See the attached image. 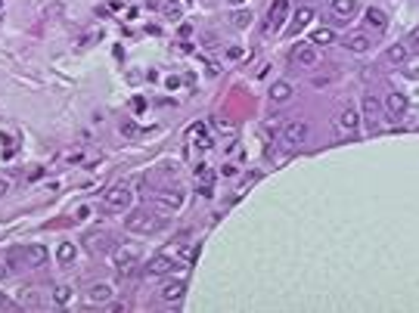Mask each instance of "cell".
Masks as SVG:
<instances>
[{
    "instance_id": "277c9868",
    "label": "cell",
    "mask_w": 419,
    "mask_h": 313,
    "mask_svg": "<svg viewBox=\"0 0 419 313\" xmlns=\"http://www.w3.org/2000/svg\"><path fill=\"white\" fill-rule=\"evenodd\" d=\"M360 131V112L354 106H341L338 115H335V134L338 140H354Z\"/></svg>"
},
{
    "instance_id": "7a4b0ae2",
    "label": "cell",
    "mask_w": 419,
    "mask_h": 313,
    "mask_svg": "<svg viewBox=\"0 0 419 313\" xmlns=\"http://www.w3.org/2000/svg\"><path fill=\"white\" fill-rule=\"evenodd\" d=\"M47 257H50V251H47L44 245H37V242L7 251V264H13V267H28V270H34V267H44V264H47Z\"/></svg>"
},
{
    "instance_id": "d4e9b609",
    "label": "cell",
    "mask_w": 419,
    "mask_h": 313,
    "mask_svg": "<svg viewBox=\"0 0 419 313\" xmlns=\"http://www.w3.org/2000/svg\"><path fill=\"white\" fill-rule=\"evenodd\" d=\"M53 298H56V304H68V301H71V289H68V285H56V289H53Z\"/></svg>"
},
{
    "instance_id": "836d02e7",
    "label": "cell",
    "mask_w": 419,
    "mask_h": 313,
    "mask_svg": "<svg viewBox=\"0 0 419 313\" xmlns=\"http://www.w3.org/2000/svg\"><path fill=\"white\" fill-rule=\"evenodd\" d=\"M165 84H168V90H174V87H180V77H168Z\"/></svg>"
},
{
    "instance_id": "4fadbf2b",
    "label": "cell",
    "mask_w": 419,
    "mask_h": 313,
    "mask_svg": "<svg viewBox=\"0 0 419 313\" xmlns=\"http://www.w3.org/2000/svg\"><path fill=\"white\" fill-rule=\"evenodd\" d=\"M363 25H366L369 31H376V34H382V31L388 28V16H385L382 10H376V7H369V10L363 13Z\"/></svg>"
},
{
    "instance_id": "83f0119b",
    "label": "cell",
    "mask_w": 419,
    "mask_h": 313,
    "mask_svg": "<svg viewBox=\"0 0 419 313\" xmlns=\"http://www.w3.org/2000/svg\"><path fill=\"white\" fill-rule=\"evenodd\" d=\"M180 257H183V260H193V257H196V242L183 245V248H180Z\"/></svg>"
},
{
    "instance_id": "2e32d148",
    "label": "cell",
    "mask_w": 419,
    "mask_h": 313,
    "mask_svg": "<svg viewBox=\"0 0 419 313\" xmlns=\"http://www.w3.org/2000/svg\"><path fill=\"white\" fill-rule=\"evenodd\" d=\"M345 47H348L351 53H366V50L373 47V41H369V34H366V31H354V34L345 37Z\"/></svg>"
},
{
    "instance_id": "7402d4cb",
    "label": "cell",
    "mask_w": 419,
    "mask_h": 313,
    "mask_svg": "<svg viewBox=\"0 0 419 313\" xmlns=\"http://www.w3.org/2000/svg\"><path fill=\"white\" fill-rule=\"evenodd\" d=\"M332 41H335V31H332V28H317L314 37H311L314 47H317V44H332Z\"/></svg>"
},
{
    "instance_id": "d590c367",
    "label": "cell",
    "mask_w": 419,
    "mask_h": 313,
    "mask_svg": "<svg viewBox=\"0 0 419 313\" xmlns=\"http://www.w3.org/2000/svg\"><path fill=\"white\" fill-rule=\"evenodd\" d=\"M227 4H230V7H242V4H245V0H227Z\"/></svg>"
},
{
    "instance_id": "d6a6232c",
    "label": "cell",
    "mask_w": 419,
    "mask_h": 313,
    "mask_svg": "<svg viewBox=\"0 0 419 313\" xmlns=\"http://www.w3.org/2000/svg\"><path fill=\"white\" fill-rule=\"evenodd\" d=\"M143 109H146V99H143V96H137V99H134V112H143Z\"/></svg>"
},
{
    "instance_id": "cb8c5ba5",
    "label": "cell",
    "mask_w": 419,
    "mask_h": 313,
    "mask_svg": "<svg viewBox=\"0 0 419 313\" xmlns=\"http://www.w3.org/2000/svg\"><path fill=\"white\" fill-rule=\"evenodd\" d=\"M193 137H196V146H199V149H208V146H211V137H208V131H205L202 124L193 127Z\"/></svg>"
},
{
    "instance_id": "ba28073f",
    "label": "cell",
    "mask_w": 419,
    "mask_h": 313,
    "mask_svg": "<svg viewBox=\"0 0 419 313\" xmlns=\"http://www.w3.org/2000/svg\"><path fill=\"white\" fill-rule=\"evenodd\" d=\"M286 16H289V0H274L270 10H267V19H264V31L274 34L286 25Z\"/></svg>"
},
{
    "instance_id": "3957f363",
    "label": "cell",
    "mask_w": 419,
    "mask_h": 313,
    "mask_svg": "<svg viewBox=\"0 0 419 313\" xmlns=\"http://www.w3.org/2000/svg\"><path fill=\"white\" fill-rule=\"evenodd\" d=\"M131 202H134V189H131L128 180H121V183H115L103 195V211L106 214H121V211L131 208Z\"/></svg>"
},
{
    "instance_id": "ac0fdd59",
    "label": "cell",
    "mask_w": 419,
    "mask_h": 313,
    "mask_svg": "<svg viewBox=\"0 0 419 313\" xmlns=\"http://www.w3.org/2000/svg\"><path fill=\"white\" fill-rule=\"evenodd\" d=\"M87 301H90V304H106V301H112V285H109V282L90 285V289H87Z\"/></svg>"
},
{
    "instance_id": "5b68a950",
    "label": "cell",
    "mask_w": 419,
    "mask_h": 313,
    "mask_svg": "<svg viewBox=\"0 0 419 313\" xmlns=\"http://www.w3.org/2000/svg\"><path fill=\"white\" fill-rule=\"evenodd\" d=\"M382 118H385L382 102H379L373 93H366V96H363V106H360V121H366V127L376 134L379 127H382Z\"/></svg>"
},
{
    "instance_id": "8fae6325",
    "label": "cell",
    "mask_w": 419,
    "mask_h": 313,
    "mask_svg": "<svg viewBox=\"0 0 419 313\" xmlns=\"http://www.w3.org/2000/svg\"><path fill=\"white\" fill-rule=\"evenodd\" d=\"M385 115L391 121H401L404 118V112H407V96L401 93V90H391V93H385Z\"/></svg>"
},
{
    "instance_id": "f1b7e54d",
    "label": "cell",
    "mask_w": 419,
    "mask_h": 313,
    "mask_svg": "<svg viewBox=\"0 0 419 313\" xmlns=\"http://www.w3.org/2000/svg\"><path fill=\"white\" fill-rule=\"evenodd\" d=\"M121 134H125V137H134V134H137V124H134V121H125V124H121Z\"/></svg>"
},
{
    "instance_id": "e0dca14e",
    "label": "cell",
    "mask_w": 419,
    "mask_h": 313,
    "mask_svg": "<svg viewBox=\"0 0 419 313\" xmlns=\"http://www.w3.org/2000/svg\"><path fill=\"white\" fill-rule=\"evenodd\" d=\"M407 59H410V47H407V44H391L388 53H385V62L395 65V68H401Z\"/></svg>"
},
{
    "instance_id": "1f68e13d",
    "label": "cell",
    "mask_w": 419,
    "mask_h": 313,
    "mask_svg": "<svg viewBox=\"0 0 419 313\" xmlns=\"http://www.w3.org/2000/svg\"><path fill=\"white\" fill-rule=\"evenodd\" d=\"M7 192H10V180H4V177H0V199H4Z\"/></svg>"
},
{
    "instance_id": "603a6c76",
    "label": "cell",
    "mask_w": 419,
    "mask_h": 313,
    "mask_svg": "<svg viewBox=\"0 0 419 313\" xmlns=\"http://www.w3.org/2000/svg\"><path fill=\"white\" fill-rule=\"evenodd\" d=\"M196 183H199V186H211V183H214V171H211L208 165H199V168H196Z\"/></svg>"
},
{
    "instance_id": "4dcf8cb0",
    "label": "cell",
    "mask_w": 419,
    "mask_h": 313,
    "mask_svg": "<svg viewBox=\"0 0 419 313\" xmlns=\"http://www.w3.org/2000/svg\"><path fill=\"white\" fill-rule=\"evenodd\" d=\"M239 56H242L239 47H230V50H227V59H239Z\"/></svg>"
},
{
    "instance_id": "7c38bea8",
    "label": "cell",
    "mask_w": 419,
    "mask_h": 313,
    "mask_svg": "<svg viewBox=\"0 0 419 313\" xmlns=\"http://www.w3.org/2000/svg\"><path fill=\"white\" fill-rule=\"evenodd\" d=\"M137 264H140V248H137V245H118V248H115V267H118V270L128 273V270H134Z\"/></svg>"
},
{
    "instance_id": "e575fe53",
    "label": "cell",
    "mask_w": 419,
    "mask_h": 313,
    "mask_svg": "<svg viewBox=\"0 0 419 313\" xmlns=\"http://www.w3.org/2000/svg\"><path fill=\"white\" fill-rule=\"evenodd\" d=\"M205 68H208V74H217V71H220V65H217V62H208Z\"/></svg>"
},
{
    "instance_id": "4316f807",
    "label": "cell",
    "mask_w": 419,
    "mask_h": 313,
    "mask_svg": "<svg viewBox=\"0 0 419 313\" xmlns=\"http://www.w3.org/2000/svg\"><path fill=\"white\" fill-rule=\"evenodd\" d=\"M165 16H168V19H174V22H177V19H183V10H180V7H177V4H174V0H171V4H165Z\"/></svg>"
},
{
    "instance_id": "30bf717a",
    "label": "cell",
    "mask_w": 419,
    "mask_h": 313,
    "mask_svg": "<svg viewBox=\"0 0 419 313\" xmlns=\"http://www.w3.org/2000/svg\"><path fill=\"white\" fill-rule=\"evenodd\" d=\"M289 59H292L295 65H301V68H311V65H317L320 56H317V47H314V44H304V41H301V44L292 47Z\"/></svg>"
},
{
    "instance_id": "44dd1931",
    "label": "cell",
    "mask_w": 419,
    "mask_h": 313,
    "mask_svg": "<svg viewBox=\"0 0 419 313\" xmlns=\"http://www.w3.org/2000/svg\"><path fill=\"white\" fill-rule=\"evenodd\" d=\"M75 254H78V251H75V245H71V242H62V245H59V251H56V257H59V264H62V267H68V264L75 260Z\"/></svg>"
},
{
    "instance_id": "9a60e30c",
    "label": "cell",
    "mask_w": 419,
    "mask_h": 313,
    "mask_svg": "<svg viewBox=\"0 0 419 313\" xmlns=\"http://www.w3.org/2000/svg\"><path fill=\"white\" fill-rule=\"evenodd\" d=\"M183 292H186V282H183V279H171V282H165V285H162L159 298H162L165 304H177V301L183 298Z\"/></svg>"
},
{
    "instance_id": "d6986e66",
    "label": "cell",
    "mask_w": 419,
    "mask_h": 313,
    "mask_svg": "<svg viewBox=\"0 0 419 313\" xmlns=\"http://www.w3.org/2000/svg\"><path fill=\"white\" fill-rule=\"evenodd\" d=\"M332 13L338 19H351L357 13V0H332Z\"/></svg>"
},
{
    "instance_id": "f546056e",
    "label": "cell",
    "mask_w": 419,
    "mask_h": 313,
    "mask_svg": "<svg viewBox=\"0 0 419 313\" xmlns=\"http://www.w3.org/2000/svg\"><path fill=\"white\" fill-rule=\"evenodd\" d=\"M233 174H236V165H224L220 168V177H233Z\"/></svg>"
},
{
    "instance_id": "484cf974",
    "label": "cell",
    "mask_w": 419,
    "mask_h": 313,
    "mask_svg": "<svg viewBox=\"0 0 419 313\" xmlns=\"http://www.w3.org/2000/svg\"><path fill=\"white\" fill-rule=\"evenodd\" d=\"M249 19H252V16H249L245 10H236V13L230 16V22H233V28H245V25H249Z\"/></svg>"
},
{
    "instance_id": "8d00e7d4",
    "label": "cell",
    "mask_w": 419,
    "mask_h": 313,
    "mask_svg": "<svg viewBox=\"0 0 419 313\" xmlns=\"http://www.w3.org/2000/svg\"><path fill=\"white\" fill-rule=\"evenodd\" d=\"M0 279H7V267H0Z\"/></svg>"
},
{
    "instance_id": "6da1fadb",
    "label": "cell",
    "mask_w": 419,
    "mask_h": 313,
    "mask_svg": "<svg viewBox=\"0 0 419 313\" xmlns=\"http://www.w3.org/2000/svg\"><path fill=\"white\" fill-rule=\"evenodd\" d=\"M125 226L131 232H140V236H152V232H162L168 226V217L156 208H137L134 214L125 217Z\"/></svg>"
},
{
    "instance_id": "52a82bcc",
    "label": "cell",
    "mask_w": 419,
    "mask_h": 313,
    "mask_svg": "<svg viewBox=\"0 0 419 313\" xmlns=\"http://www.w3.org/2000/svg\"><path fill=\"white\" fill-rule=\"evenodd\" d=\"M304 140H308V124H304V121H289V124L283 127L280 143H283V149H286V152L301 149V146H304Z\"/></svg>"
},
{
    "instance_id": "5bb4252c",
    "label": "cell",
    "mask_w": 419,
    "mask_h": 313,
    "mask_svg": "<svg viewBox=\"0 0 419 313\" xmlns=\"http://www.w3.org/2000/svg\"><path fill=\"white\" fill-rule=\"evenodd\" d=\"M267 96H270L274 106H286V102H292V84L289 81H274L270 90H267Z\"/></svg>"
},
{
    "instance_id": "ffe728a7",
    "label": "cell",
    "mask_w": 419,
    "mask_h": 313,
    "mask_svg": "<svg viewBox=\"0 0 419 313\" xmlns=\"http://www.w3.org/2000/svg\"><path fill=\"white\" fill-rule=\"evenodd\" d=\"M314 19V10L311 7H298V13H295V22H292V31H301L304 25H308Z\"/></svg>"
},
{
    "instance_id": "9c48e42d",
    "label": "cell",
    "mask_w": 419,
    "mask_h": 313,
    "mask_svg": "<svg viewBox=\"0 0 419 313\" xmlns=\"http://www.w3.org/2000/svg\"><path fill=\"white\" fill-rule=\"evenodd\" d=\"M174 267H177V260L174 257H168V254H156L149 264H146V276L149 279H162V276H171L174 273Z\"/></svg>"
},
{
    "instance_id": "8992f818",
    "label": "cell",
    "mask_w": 419,
    "mask_h": 313,
    "mask_svg": "<svg viewBox=\"0 0 419 313\" xmlns=\"http://www.w3.org/2000/svg\"><path fill=\"white\" fill-rule=\"evenodd\" d=\"M152 208L162 211V214L180 211V208H183V189L177 186V189H162V192H156V195H152Z\"/></svg>"
}]
</instances>
